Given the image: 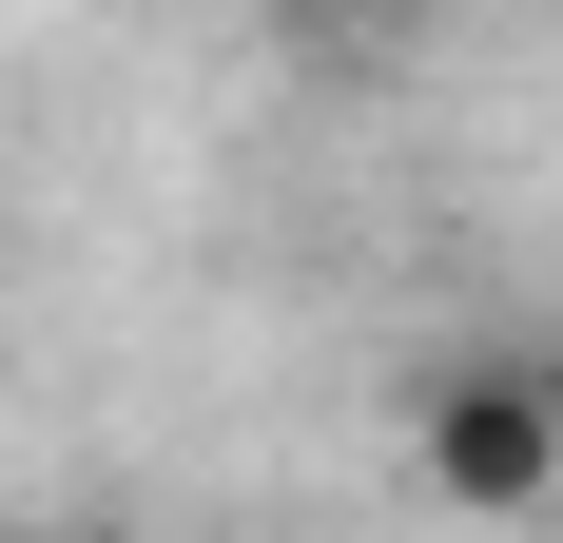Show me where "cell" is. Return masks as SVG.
<instances>
[{
	"mask_svg": "<svg viewBox=\"0 0 563 543\" xmlns=\"http://www.w3.org/2000/svg\"><path fill=\"white\" fill-rule=\"evenodd\" d=\"M408 466L448 524H544L563 505V350H448L408 388Z\"/></svg>",
	"mask_w": 563,
	"mask_h": 543,
	"instance_id": "1",
	"label": "cell"
}]
</instances>
